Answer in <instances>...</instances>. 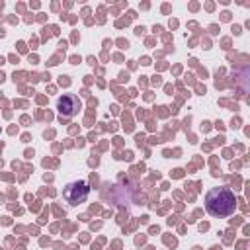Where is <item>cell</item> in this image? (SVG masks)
<instances>
[{"label": "cell", "instance_id": "cell-1", "mask_svg": "<svg viewBox=\"0 0 250 250\" xmlns=\"http://www.w3.org/2000/svg\"><path fill=\"white\" fill-rule=\"evenodd\" d=\"M236 209V197L230 188H211L205 193V211L211 217H229Z\"/></svg>", "mask_w": 250, "mask_h": 250}, {"label": "cell", "instance_id": "cell-3", "mask_svg": "<svg viewBox=\"0 0 250 250\" xmlns=\"http://www.w3.org/2000/svg\"><path fill=\"white\" fill-rule=\"evenodd\" d=\"M57 109H59L61 117H74L80 109V102L74 94H62L57 100Z\"/></svg>", "mask_w": 250, "mask_h": 250}, {"label": "cell", "instance_id": "cell-2", "mask_svg": "<svg viewBox=\"0 0 250 250\" xmlns=\"http://www.w3.org/2000/svg\"><path fill=\"white\" fill-rule=\"evenodd\" d=\"M90 195V186L86 180H74L70 184L64 186L62 189V197L68 205H78V203H84Z\"/></svg>", "mask_w": 250, "mask_h": 250}]
</instances>
